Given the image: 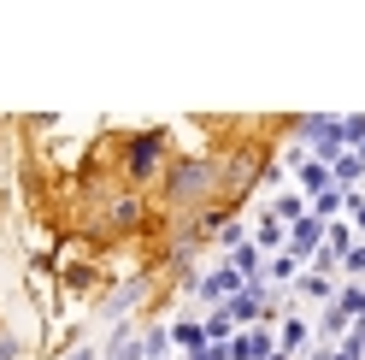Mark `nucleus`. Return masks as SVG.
I'll return each mask as SVG.
<instances>
[{
  "label": "nucleus",
  "mask_w": 365,
  "mask_h": 360,
  "mask_svg": "<svg viewBox=\"0 0 365 360\" xmlns=\"http://www.w3.org/2000/svg\"><path fill=\"white\" fill-rule=\"evenodd\" d=\"M224 201V154L218 148H171V166L153 189V207L165 224H195Z\"/></svg>",
  "instance_id": "nucleus-1"
},
{
  "label": "nucleus",
  "mask_w": 365,
  "mask_h": 360,
  "mask_svg": "<svg viewBox=\"0 0 365 360\" xmlns=\"http://www.w3.org/2000/svg\"><path fill=\"white\" fill-rule=\"evenodd\" d=\"M171 166V124H148V130H118V177L130 189H159V177Z\"/></svg>",
  "instance_id": "nucleus-2"
},
{
  "label": "nucleus",
  "mask_w": 365,
  "mask_h": 360,
  "mask_svg": "<svg viewBox=\"0 0 365 360\" xmlns=\"http://www.w3.org/2000/svg\"><path fill=\"white\" fill-rule=\"evenodd\" d=\"M242 289H247V278L236 272L230 260H218L212 272H200V278H195V296H200V301H212V307H218V296L230 301V296H242Z\"/></svg>",
  "instance_id": "nucleus-3"
},
{
  "label": "nucleus",
  "mask_w": 365,
  "mask_h": 360,
  "mask_svg": "<svg viewBox=\"0 0 365 360\" xmlns=\"http://www.w3.org/2000/svg\"><path fill=\"white\" fill-rule=\"evenodd\" d=\"M277 354V325H247L230 336V360H271Z\"/></svg>",
  "instance_id": "nucleus-4"
},
{
  "label": "nucleus",
  "mask_w": 365,
  "mask_h": 360,
  "mask_svg": "<svg viewBox=\"0 0 365 360\" xmlns=\"http://www.w3.org/2000/svg\"><path fill=\"white\" fill-rule=\"evenodd\" d=\"M101 360H148L142 354V331H135L130 319H118L106 331V343H101Z\"/></svg>",
  "instance_id": "nucleus-5"
},
{
  "label": "nucleus",
  "mask_w": 365,
  "mask_h": 360,
  "mask_svg": "<svg viewBox=\"0 0 365 360\" xmlns=\"http://www.w3.org/2000/svg\"><path fill=\"white\" fill-rule=\"evenodd\" d=\"M277 349L283 354H307L312 349V325L301 319V313H283V319H277Z\"/></svg>",
  "instance_id": "nucleus-6"
},
{
  "label": "nucleus",
  "mask_w": 365,
  "mask_h": 360,
  "mask_svg": "<svg viewBox=\"0 0 365 360\" xmlns=\"http://www.w3.org/2000/svg\"><path fill=\"white\" fill-rule=\"evenodd\" d=\"M289 249L301 254V260H312L318 249H324V219H312V213H307L301 224H289Z\"/></svg>",
  "instance_id": "nucleus-7"
},
{
  "label": "nucleus",
  "mask_w": 365,
  "mask_h": 360,
  "mask_svg": "<svg viewBox=\"0 0 365 360\" xmlns=\"http://www.w3.org/2000/svg\"><path fill=\"white\" fill-rule=\"evenodd\" d=\"M224 260H230V266H236V272H242L247 284H254V278H265V260H271V254L259 249V242H254V236H247V242H242V249H230V254H224Z\"/></svg>",
  "instance_id": "nucleus-8"
},
{
  "label": "nucleus",
  "mask_w": 365,
  "mask_h": 360,
  "mask_svg": "<svg viewBox=\"0 0 365 360\" xmlns=\"http://www.w3.org/2000/svg\"><path fill=\"white\" fill-rule=\"evenodd\" d=\"M142 354H148V360H177L171 325H165V319H148V325H142Z\"/></svg>",
  "instance_id": "nucleus-9"
},
{
  "label": "nucleus",
  "mask_w": 365,
  "mask_h": 360,
  "mask_svg": "<svg viewBox=\"0 0 365 360\" xmlns=\"http://www.w3.org/2000/svg\"><path fill=\"white\" fill-rule=\"evenodd\" d=\"M254 242H259L265 254H283V249H289V224L271 219V213H259V219H254Z\"/></svg>",
  "instance_id": "nucleus-10"
},
{
  "label": "nucleus",
  "mask_w": 365,
  "mask_h": 360,
  "mask_svg": "<svg viewBox=\"0 0 365 360\" xmlns=\"http://www.w3.org/2000/svg\"><path fill=\"white\" fill-rule=\"evenodd\" d=\"M301 272H307V260L294 254V249H283V254H271V260H265V278H271V289H277V284H294Z\"/></svg>",
  "instance_id": "nucleus-11"
},
{
  "label": "nucleus",
  "mask_w": 365,
  "mask_h": 360,
  "mask_svg": "<svg viewBox=\"0 0 365 360\" xmlns=\"http://www.w3.org/2000/svg\"><path fill=\"white\" fill-rule=\"evenodd\" d=\"M265 213H271V219H283V224H301V219H307V195H301V189H277Z\"/></svg>",
  "instance_id": "nucleus-12"
},
{
  "label": "nucleus",
  "mask_w": 365,
  "mask_h": 360,
  "mask_svg": "<svg viewBox=\"0 0 365 360\" xmlns=\"http://www.w3.org/2000/svg\"><path fill=\"white\" fill-rule=\"evenodd\" d=\"M171 349H177V354L207 349V325H200V319H171Z\"/></svg>",
  "instance_id": "nucleus-13"
},
{
  "label": "nucleus",
  "mask_w": 365,
  "mask_h": 360,
  "mask_svg": "<svg viewBox=\"0 0 365 360\" xmlns=\"http://www.w3.org/2000/svg\"><path fill=\"white\" fill-rule=\"evenodd\" d=\"M294 289L312 296V301H336V272H312V266H307V272L294 278Z\"/></svg>",
  "instance_id": "nucleus-14"
},
{
  "label": "nucleus",
  "mask_w": 365,
  "mask_h": 360,
  "mask_svg": "<svg viewBox=\"0 0 365 360\" xmlns=\"http://www.w3.org/2000/svg\"><path fill=\"white\" fill-rule=\"evenodd\" d=\"M307 213L330 224V219H341V213H348V195H341V189H318V195L307 201Z\"/></svg>",
  "instance_id": "nucleus-15"
},
{
  "label": "nucleus",
  "mask_w": 365,
  "mask_h": 360,
  "mask_svg": "<svg viewBox=\"0 0 365 360\" xmlns=\"http://www.w3.org/2000/svg\"><path fill=\"white\" fill-rule=\"evenodd\" d=\"M336 307L359 325V319H365V278H348V284H341V289H336Z\"/></svg>",
  "instance_id": "nucleus-16"
},
{
  "label": "nucleus",
  "mask_w": 365,
  "mask_h": 360,
  "mask_svg": "<svg viewBox=\"0 0 365 360\" xmlns=\"http://www.w3.org/2000/svg\"><path fill=\"white\" fill-rule=\"evenodd\" d=\"M294 177H301V195H307V201H312L318 189H336V177H330V166H324V160H307Z\"/></svg>",
  "instance_id": "nucleus-17"
},
{
  "label": "nucleus",
  "mask_w": 365,
  "mask_h": 360,
  "mask_svg": "<svg viewBox=\"0 0 365 360\" xmlns=\"http://www.w3.org/2000/svg\"><path fill=\"white\" fill-rule=\"evenodd\" d=\"M354 242H359V231H354L348 219H330V224H324V249H330V254H348Z\"/></svg>",
  "instance_id": "nucleus-18"
},
{
  "label": "nucleus",
  "mask_w": 365,
  "mask_h": 360,
  "mask_svg": "<svg viewBox=\"0 0 365 360\" xmlns=\"http://www.w3.org/2000/svg\"><path fill=\"white\" fill-rule=\"evenodd\" d=\"M200 325H207V343H230V336H236V325H230V313H224V307H212Z\"/></svg>",
  "instance_id": "nucleus-19"
},
{
  "label": "nucleus",
  "mask_w": 365,
  "mask_h": 360,
  "mask_svg": "<svg viewBox=\"0 0 365 360\" xmlns=\"http://www.w3.org/2000/svg\"><path fill=\"white\" fill-rule=\"evenodd\" d=\"M348 325H354V319H348V313H341L336 301H330L324 313H318V336H348Z\"/></svg>",
  "instance_id": "nucleus-20"
},
{
  "label": "nucleus",
  "mask_w": 365,
  "mask_h": 360,
  "mask_svg": "<svg viewBox=\"0 0 365 360\" xmlns=\"http://www.w3.org/2000/svg\"><path fill=\"white\" fill-rule=\"evenodd\" d=\"M341 142H348V148H365V112H348V119H341Z\"/></svg>",
  "instance_id": "nucleus-21"
},
{
  "label": "nucleus",
  "mask_w": 365,
  "mask_h": 360,
  "mask_svg": "<svg viewBox=\"0 0 365 360\" xmlns=\"http://www.w3.org/2000/svg\"><path fill=\"white\" fill-rule=\"evenodd\" d=\"M0 360H24V343H18L12 325H0Z\"/></svg>",
  "instance_id": "nucleus-22"
},
{
  "label": "nucleus",
  "mask_w": 365,
  "mask_h": 360,
  "mask_svg": "<svg viewBox=\"0 0 365 360\" xmlns=\"http://www.w3.org/2000/svg\"><path fill=\"white\" fill-rule=\"evenodd\" d=\"M341 272H348V278H365V242H354V249L341 254Z\"/></svg>",
  "instance_id": "nucleus-23"
},
{
  "label": "nucleus",
  "mask_w": 365,
  "mask_h": 360,
  "mask_svg": "<svg viewBox=\"0 0 365 360\" xmlns=\"http://www.w3.org/2000/svg\"><path fill=\"white\" fill-rule=\"evenodd\" d=\"M330 360H365V349H359V343H348V336H341V343L330 349Z\"/></svg>",
  "instance_id": "nucleus-24"
},
{
  "label": "nucleus",
  "mask_w": 365,
  "mask_h": 360,
  "mask_svg": "<svg viewBox=\"0 0 365 360\" xmlns=\"http://www.w3.org/2000/svg\"><path fill=\"white\" fill-rule=\"evenodd\" d=\"M65 360H101V349H88V343H77V349L65 354Z\"/></svg>",
  "instance_id": "nucleus-25"
},
{
  "label": "nucleus",
  "mask_w": 365,
  "mask_h": 360,
  "mask_svg": "<svg viewBox=\"0 0 365 360\" xmlns=\"http://www.w3.org/2000/svg\"><path fill=\"white\" fill-rule=\"evenodd\" d=\"M271 360H294V354H283V349H277V354H271Z\"/></svg>",
  "instance_id": "nucleus-26"
},
{
  "label": "nucleus",
  "mask_w": 365,
  "mask_h": 360,
  "mask_svg": "<svg viewBox=\"0 0 365 360\" xmlns=\"http://www.w3.org/2000/svg\"><path fill=\"white\" fill-rule=\"evenodd\" d=\"M359 189H365V184H359Z\"/></svg>",
  "instance_id": "nucleus-27"
}]
</instances>
